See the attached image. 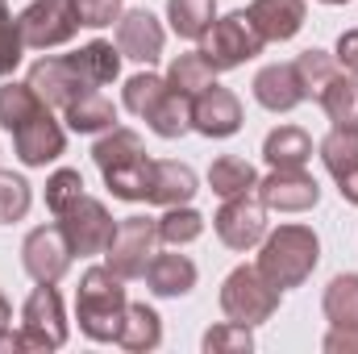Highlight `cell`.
<instances>
[{"label": "cell", "mask_w": 358, "mask_h": 354, "mask_svg": "<svg viewBox=\"0 0 358 354\" xmlns=\"http://www.w3.org/2000/svg\"><path fill=\"white\" fill-rule=\"evenodd\" d=\"M92 159L117 200H146L155 159H146V146L134 129H104V138L92 146Z\"/></svg>", "instance_id": "obj_1"}, {"label": "cell", "mask_w": 358, "mask_h": 354, "mask_svg": "<svg viewBox=\"0 0 358 354\" xmlns=\"http://www.w3.org/2000/svg\"><path fill=\"white\" fill-rule=\"evenodd\" d=\"M125 279L113 267H88L76 288V321L92 342H117L125 317Z\"/></svg>", "instance_id": "obj_2"}, {"label": "cell", "mask_w": 358, "mask_h": 354, "mask_svg": "<svg viewBox=\"0 0 358 354\" xmlns=\"http://www.w3.org/2000/svg\"><path fill=\"white\" fill-rule=\"evenodd\" d=\"M317 263H321V238L313 234V225H279L263 238L259 271L275 288H300Z\"/></svg>", "instance_id": "obj_3"}, {"label": "cell", "mask_w": 358, "mask_h": 354, "mask_svg": "<svg viewBox=\"0 0 358 354\" xmlns=\"http://www.w3.org/2000/svg\"><path fill=\"white\" fill-rule=\"evenodd\" d=\"M279 296H283V288H275L267 275L259 271V263L234 267L225 275V283H221V309H225V317L238 321V325H250V330L275 317Z\"/></svg>", "instance_id": "obj_4"}, {"label": "cell", "mask_w": 358, "mask_h": 354, "mask_svg": "<svg viewBox=\"0 0 358 354\" xmlns=\"http://www.w3.org/2000/svg\"><path fill=\"white\" fill-rule=\"evenodd\" d=\"M263 46H267V42H263V38H259V29L250 25L246 8H238V13H225L221 21H213V25H208L200 55H204L217 71H234V67H242V63L259 59V55H263Z\"/></svg>", "instance_id": "obj_5"}, {"label": "cell", "mask_w": 358, "mask_h": 354, "mask_svg": "<svg viewBox=\"0 0 358 354\" xmlns=\"http://www.w3.org/2000/svg\"><path fill=\"white\" fill-rule=\"evenodd\" d=\"M159 250V217H125L117 221V234L104 250V267H113L121 279L146 275V267Z\"/></svg>", "instance_id": "obj_6"}, {"label": "cell", "mask_w": 358, "mask_h": 354, "mask_svg": "<svg viewBox=\"0 0 358 354\" xmlns=\"http://www.w3.org/2000/svg\"><path fill=\"white\" fill-rule=\"evenodd\" d=\"M67 342L63 296L55 283H38L21 309V346L25 351H59Z\"/></svg>", "instance_id": "obj_7"}, {"label": "cell", "mask_w": 358, "mask_h": 354, "mask_svg": "<svg viewBox=\"0 0 358 354\" xmlns=\"http://www.w3.org/2000/svg\"><path fill=\"white\" fill-rule=\"evenodd\" d=\"M59 229H63V238H67V246H71V255H104L108 250V242H113V234H117V221L108 217V208L96 200V196H80L76 204H67L63 213H59Z\"/></svg>", "instance_id": "obj_8"}, {"label": "cell", "mask_w": 358, "mask_h": 354, "mask_svg": "<svg viewBox=\"0 0 358 354\" xmlns=\"http://www.w3.org/2000/svg\"><path fill=\"white\" fill-rule=\"evenodd\" d=\"M213 229L217 238L229 246V250H250L267 238V204L259 200V192H242V196H229L217 217H213Z\"/></svg>", "instance_id": "obj_9"}, {"label": "cell", "mask_w": 358, "mask_h": 354, "mask_svg": "<svg viewBox=\"0 0 358 354\" xmlns=\"http://www.w3.org/2000/svg\"><path fill=\"white\" fill-rule=\"evenodd\" d=\"M21 38L25 46L34 50H50V46H63L80 34V13H76V0H34L21 17Z\"/></svg>", "instance_id": "obj_10"}, {"label": "cell", "mask_w": 358, "mask_h": 354, "mask_svg": "<svg viewBox=\"0 0 358 354\" xmlns=\"http://www.w3.org/2000/svg\"><path fill=\"white\" fill-rule=\"evenodd\" d=\"M71 259L76 255H71V246H67V238H63L59 225H38L21 242V263H25L34 283H59L67 275Z\"/></svg>", "instance_id": "obj_11"}, {"label": "cell", "mask_w": 358, "mask_h": 354, "mask_svg": "<svg viewBox=\"0 0 358 354\" xmlns=\"http://www.w3.org/2000/svg\"><path fill=\"white\" fill-rule=\"evenodd\" d=\"M13 146H17V159H21L25 167H46V163H55V159L67 150V134H63V125L55 121L50 104L13 129Z\"/></svg>", "instance_id": "obj_12"}, {"label": "cell", "mask_w": 358, "mask_h": 354, "mask_svg": "<svg viewBox=\"0 0 358 354\" xmlns=\"http://www.w3.org/2000/svg\"><path fill=\"white\" fill-rule=\"evenodd\" d=\"M259 200L275 213H304L321 200V183L304 167H271L267 179H259Z\"/></svg>", "instance_id": "obj_13"}, {"label": "cell", "mask_w": 358, "mask_h": 354, "mask_svg": "<svg viewBox=\"0 0 358 354\" xmlns=\"http://www.w3.org/2000/svg\"><path fill=\"white\" fill-rule=\"evenodd\" d=\"M192 129L204 138H234L242 129V100L221 84L192 96Z\"/></svg>", "instance_id": "obj_14"}, {"label": "cell", "mask_w": 358, "mask_h": 354, "mask_svg": "<svg viewBox=\"0 0 358 354\" xmlns=\"http://www.w3.org/2000/svg\"><path fill=\"white\" fill-rule=\"evenodd\" d=\"M29 88L38 92L50 108H67L80 92H88L92 84L80 76V67L71 63V55H46L29 67Z\"/></svg>", "instance_id": "obj_15"}, {"label": "cell", "mask_w": 358, "mask_h": 354, "mask_svg": "<svg viewBox=\"0 0 358 354\" xmlns=\"http://www.w3.org/2000/svg\"><path fill=\"white\" fill-rule=\"evenodd\" d=\"M163 42H167V34H163V25H159L155 13L134 8V13L117 17V50H121V59H134V63L150 67V63H159Z\"/></svg>", "instance_id": "obj_16"}, {"label": "cell", "mask_w": 358, "mask_h": 354, "mask_svg": "<svg viewBox=\"0 0 358 354\" xmlns=\"http://www.w3.org/2000/svg\"><path fill=\"white\" fill-rule=\"evenodd\" d=\"M246 17L263 42H287L304 29V0H250Z\"/></svg>", "instance_id": "obj_17"}, {"label": "cell", "mask_w": 358, "mask_h": 354, "mask_svg": "<svg viewBox=\"0 0 358 354\" xmlns=\"http://www.w3.org/2000/svg\"><path fill=\"white\" fill-rule=\"evenodd\" d=\"M255 100L271 113H292L296 104H304V84L296 76V63H267L255 76Z\"/></svg>", "instance_id": "obj_18"}, {"label": "cell", "mask_w": 358, "mask_h": 354, "mask_svg": "<svg viewBox=\"0 0 358 354\" xmlns=\"http://www.w3.org/2000/svg\"><path fill=\"white\" fill-rule=\"evenodd\" d=\"M196 196V171L187 163H176V159H155L150 167V192H146V204H187Z\"/></svg>", "instance_id": "obj_19"}, {"label": "cell", "mask_w": 358, "mask_h": 354, "mask_svg": "<svg viewBox=\"0 0 358 354\" xmlns=\"http://www.w3.org/2000/svg\"><path fill=\"white\" fill-rule=\"evenodd\" d=\"M146 288L155 296H187L196 288V263L187 255H159L146 267Z\"/></svg>", "instance_id": "obj_20"}, {"label": "cell", "mask_w": 358, "mask_h": 354, "mask_svg": "<svg viewBox=\"0 0 358 354\" xmlns=\"http://www.w3.org/2000/svg\"><path fill=\"white\" fill-rule=\"evenodd\" d=\"M159 342H163V317L150 304H125V317H121V330H117V346L146 354Z\"/></svg>", "instance_id": "obj_21"}, {"label": "cell", "mask_w": 358, "mask_h": 354, "mask_svg": "<svg viewBox=\"0 0 358 354\" xmlns=\"http://www.w3.org/2000/svg\"><path fill=\"white\" fill-rule=\"evenodd\" d=\"M63 117H67V125H71L76 134H104V129H113V121H117V104H113L100 88H88L63 108Z\"/></svg>", "instance_id": "obj_22"}, {"label": "cell", "mask_w": 358, "mask_h": 354, "mask_svg": "<svg viewBox=\"0 0 358 354\" xmlns=\"http://www.w3.org/2000/svg\"><path fill=\"white\" fill-rule=\"evenodd\" d=\"M263 159L271 167H304L313 159V138L300 125H279L263 142Z\"/></svg>", "instance_id": "obj_23"}, {"label": "cell", "mask_w": 358, "mask_h": 354, "mask_svg": "<svg viewBox=\"0 0 358 354\" xmlns=\"http://www.w3.org/2000/svg\"><path fill=\"white\" fill-rule=\"evenodd\" d=\"M146 125L159 134V138H183L192 129V96H183L167 84V92L159 96V104L146 113Z\"/></svg>", "instance_id": "obj_24"}, {"label": "cell", "mask_w": 358, "mask_h": 354, "mask_svg": "<svg viewBox=\"0 0 358 354\" xmlns=\"http://www.w3.org/2000/svg\"><path fill=\"white\" fill-rule=\"evenodd\" d=\"M71 63L80 67V76L88 80L92 88H104V84H113L121 76V50L113 42H100V38L88 42V46H80L71 55Z\"/></svg>", "instance_id": "obj_25"}, {"label": "cell", "mask_w": 358, "mask_h": 354, "mask_svg": "<svg viewBox=\"0 0 358 354\" xmlns=\"http://www.w3.org/2000/svg\"><path fill=\"white\" fill-rule=\"evenodd\" d=\"M317 104L325 108V117L334 121V125H350L358 129V76L355 71H338L334 80H329V88L317 96Z\"/></svg>", "instance_id": "obj_26"}, {"label": "cell", "mask_w": 358, "mask_h": 354, "mask_svg": "<svg viewBox=\"0 0 358 354\" xmlns=\"http://www.w3.org/2000/svg\"><path fill=\"white\" fill-rule=\"evenodd\" d=\"M208 187H213L221 200H229V196L255 192V187H259V171H255L246 159H238V155H221V159H213V167H208Z\"/></svg>", "instance_id": "obj_27"}, {"label": "cell", "mask_w": 358, "mask_h": 354, "mask_svg": "<svg viewBox=\"0 0 358 354\" xmlns=\"http://www.w3.org/2000/svg\"><path fill=\"white\" fill-rule=\"evenodd\" d=\"M321 163L329 167L334 179L358 171V129H350V125H334V129L325 134V142H321Z\"/></svg>", "instance_id": "obj_28"}, {"label": "cell", "mask_w": 358, "mask_h": 354, "mask_svg": "<svg viewBox=\"0 0 358 354\" xmlns=\"http://www.w3.org/2000/svg\"><path fill=\"white\" fill-rule=\"evenodd\" d=\"M217 17V0H167V21L179 38H204Z\"/></svg>", "instance_id": "obj_29"}, {"label": "cell", "mask_w": 358, "mask_h": 354, "mask_svg": "<svg viewBox=\"0 0 358 354\" xmlns=\"http://www.w3.org/2000/svg\"><path fill=\"white\" fill-rule=\"evenodd\" d=\"M213 76H217V67L200 55V50H187V55H179L171 59V67H167V84L183 96H196V92H204L213 84Z\"/></svg>", "instance_id": "obj_30"}, {"label": "cell", "mask_w": 358, "mask_h": 354, "mask_svg": "<svg viewBox=\"0 0 358 354\" xmlns=\"http://www.w3.org/2000/svg\"><path fill=\"white\" fill-rule=\"evenodd\" d=\"M42 108H46V100L29 88V80H25V84H4V88H0V125H4L8 134H13L21 121H29L34 113H42Z\"/></svg>", "instance_id": "obj_31"}, {"label": "cell", "mask_w": 358, "mask_h": 354, "mask_svg": "<svg viewBox=\"0 0 358 354\" xmlns=\"http://www.w3.org/2000/svg\"><path fill=\"white\" fill-rule=\"evenodd\" d=\"M292 63H296V76H300V84H304V96H308V100H317L321 92L329 88V80L338 76V59L325 55V50H300Z\"/></svg>", "instance_id": "obj_32"}, {"label": "cell", "mask_w": 358, "mask_h": 354, "mask_svg": "<svg viewBox=\"0 0 358 354\" xmlns=\"http://www.w3.org/2000/svg\"><path fill=\"white\" fill-rule=\"evenodd\" d=\"M200 234H204V217L196 208H187V204H171L159 217V242H167V246H187Z\"/></svg>", "instance_id": "obj_33"}, {"label": "cell", "mask_w": 358, "mask_h": 354, "mask_svg": "<svg viewBox=\"0 0 358 354\" xmlns=\"http://www.w3.org/2000/svg\"><path fill=\"white\" fill-rule=\"evenodd\" d=\"M325 317L334 325H358V275H338L325 288Z\"/></svg>", "instance_id": "obj_34"}, {"label": "cell", "mask_w": 358, "mask_h": 354, "mask_svg": "<svg viewBox=\"0 0 358 354\" xmlns=\"http://www.w3.org/2000/svg\"><path fill=\"white\" fill-rule=\"evenodd\" d=\"M204 351L208 354H250L255 351V334L250 325H238V321H221L204 334Z\"/></svg>", "instance_id": "obj_35"}, {"label": "cell", "mask_w": 358, "mask_h": 354, "mask_svg": "<svg viewBox=\"0 0 358 354\" xmlns=\"http://www.w3.org/2000/svg\"><path fill=\"white\" fill-rule=\"evenodd\" d=\"M25 55V38H21V21L8 13V0H0V80L17 71Z\"/></svg>", "instance_id": "obj_36"}, {"label": "cell", "mask_w": 358, "mask_h": 354, "mask_svg": "<svg viewBox=\"0 0 358 354\" xmlns=\"http://www.w3.org/2000/svg\"><path fill=\"white\" fill-rule=\"evenodd\" d=\"M167 92V80L163 76H155V71H142V76H129L125 80V108L129 113H138V117H146L155 104H159V96Z\"/></svg>", "instance_id": "obj_37"}, {"label": "cell", "mask_w": 358, "mask_h": 354, "mask_svg": "<svg viewBox=\"0 0 358 354\" xmlns=\"http://www.w3.org/2000/svg\"><path fill=\"white\" fill-rule=\"evenodd\" d=\"M29 183L13 171H0V225H13L29 213Z\"/></svg>", "instance_id": "obj_38"}, {"label": "cell", "mask_w": 358, "mask_h": 354, "mask_svg": "<svg viewBox=\"0 0 358 354\" xmlns=\"http://www.w3.org/2000/svg\"><path fill=\"white\" fill-rule=\"evenodd\" d=\"M84 196V176L76 171V167H59L55 176L46 179V208L59 217L67 204H76Z\"/></svg>", "instance_id": "obj_39"}, {"label": "cell", "mask_w": 358, "mask_h": 354, "mask_svg": "<svg viewBox=\"0 0 358 354\" xmlns=\"http://www.w3.org/2000/svg\"><path fill=\"white\" fill-rule=\"evenodd\" d=\"M76 13H80V25L100 29L121 17V0H76Z\"/></svg>", "instance_id": "obj_40"}, {"label": "cell", "mask_w": 358, "mask_h": 354, "mask_svg": "<svg viewBox=\"0 0 358 354\" xmlns=\"http://www.w3.org/2000/svg\"><path fill=\"white\" fill-rule=\"evenodd\" d=\"M325 351L329 354H358V325H334L325 334Z\"/></svg>", "instance_id": "obj_41"}, {"label": "cell", "mask_w": 358, "mask_h": 354, "mask_svg": "<svg viewBox=\"0 0 358 354\" xmlns=\"http://www.w3.org/2000/svg\"><path fill=\"white\" fill-rule=\"evenodd\" d=\"M334 59H338L346 71H355V76H358V29H346V34L338 38V50H334Z\"/></svg>", "instance_id": "obj_42"}, {"label": "cell", "mask_w": 358, "mask_h": 354, "mask_svg": "<svg viewBox=\"0 0 358 354\" xmlns=\"http://www.w3.org/2000/svg\"><path fill=\"white\" fill-rule=\"evenodd\" d=\"M338 192H342L346 204H358V171H350V176L338 179Z\"/></svg>", "instance_id": "obj_43"}, {"label": "cell", "mask_w": 358, "mask_h": 354, "mask_svg": "<svg viewBox=\"0 0 358 354\" xmlns=\"http://www.w3.org/2000/svg\"><path fill=\"white\" fill-rule=\"evenodd\" d=\"M0 351H25V346H21V334H13V330H8V325H0Z\"/></svg>", "instance_id": "obj_44"}, {"label": "cell", "mask_w": 358, "mask_h": 354, "mask_svg": "<svg viewBox=\"0 0 358 354\" xmlns=\"http://www.w3.org/2000/svg\"><path fill=\"white\" fill-rule=\"evenodd\" d=\"M8 317H13V309H8V300H4V292H0V325H8Z\"/></svg>", "instance_id": "obj_45"}, {"label": "cell", "mask_w": 358, "mask_h": 354, "mask_svg": "<svg viewBox=\"0 0 358 354\" xmlns=\"http://www.w3.org/2000/svg\"><path fill=\"white\" fill-rule=\"evenodd\" d=\"M321 4H346V0H321Z\"/></svg>", "instance_id": "obj_46"}]
</instances>
